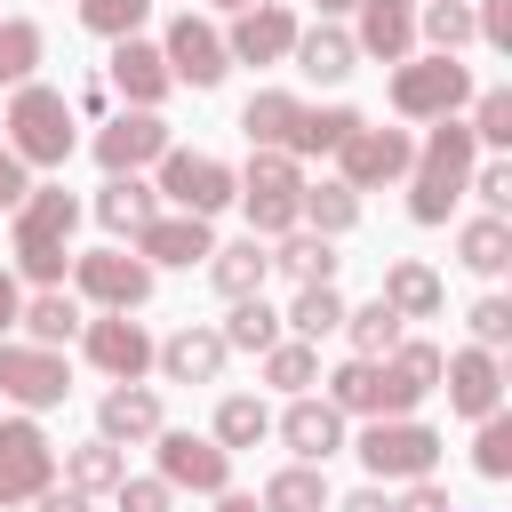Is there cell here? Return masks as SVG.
Segmentation results:
<instances>
[{
    "instance_id": "34",
    "label": "cell",
    "mask_w": 512,
    "mask_h": 512,
    "mask_svg": "<svg viewBox=\"0 0 512 512\" xmlns=\"http://www.w3.org/2000/svg\"><path fill=\"white\" fill-rule=\"evenodd\" d=\"M248 200H296V168H288L280 152H264V160L248 168Z\"/></svg>"
},
{
    "instance_id": "8",
    "label": "cell",
    "mask_w": 512,
    "mask_h": 512,
    "mask_svg": "<svg viewBox=\"0 0 512 512\" xmlns=\"http://www.w3.org/2000/svg\"><path fill=\"white\" fill-rule=\"evenodd\" d=\"M168 200H184L192 216H208V208L232 200V176L216 160H200V152H168Z\"/></svg>"
},
{
    "instance_id": "27",
    "label": "cell",
    "mask_w": 512,
    "mask_h": 512,
    "mask_svg": "<svg viewBox=\"0 0 512 512\" xmlns=\"http://www.w3.org/2000/svg\"><path fill=\"white\" fill-rule=\"evenodd\" d=\"M272 264H280V272H296L304 288H328V272H336V256H328V240H312V232H304V240H288V248H280Z\"/></svg>"
},
{
    "instance_id": "14",
    "label": "cell",
    "mask_w": 512,
    "mask_h": 512,
    "mask_svg": "<svg viewBox=\"0 0 512 512\" xmlns=\"http://www.w3.org/2000/svg\"><path fill=\"white\" fill-rule=\"evenodd\" d=\"M88 352H96L112 376H136V368L152 360V336H144L136 320H96V328H88Z\"/></svg>"
},
{
    "instance_id": "37",
    "label": "cell",
    "mask_w": 512,
    "mask_h": 512,
    "mask_svg": "<svg viewBox=\"0 0 512 512\" xmlns=\"http://www.w3.org/2000/svg\"><path fill=\"white\" fill-rule=\"evenodd\" d=\"M32 56H40V32L32 24H0V80H24Z\"/></svg>"
},
{
    "instance_id": "36",
    "label": "cell",
    "mask_w": 512,
    "mask_h": 512,
    "mask_svg": "<svg viewBox=\"0 0 512 512\" xmlns=\"http://www.w3.org/2000/svg\"><path fill=\"white\" fill-rule=\"evenodd\" d=\"M224 344H240V352H264V344H272V312H264L256 296H240V312H232Z\"/></svg>"
},
{
    "instance_id": "59",
    "label": "cell",
    "mask_w": 512,
    "mask_h": 512,
    "mask_svg": "<svg viewBox=\"0 0 512 512\" xmlns=\"http://www.w3.org/2000/svg\"><path fill=\"white\" fill-rule=\"evenodd\" d=\"M320 8H352V0H320Z\"/></svg>"
},
{
    "instance_id": "15",
    "label": "cell",
    "mask_w": 512,
    "mask_h": 512,
    "mask_svg": "<svg viewBox=\"0 0 512 512\" xmlns=\"http://www.w3.org/2000/svg\"><path fill=\"white\" fill-rule=\"evenodd\" d=\"M160 464H168V480H184V488H224V448H208V440H192V432H176V440L160 448Z\"/></svg>"
},
{
    "instance_id": "30",
    "label": "cell",
    "mask_w": 512,
    "mask_h": 512,
    "mask_svg": "<svg viewBox=\"0 0 512 512\" xmlns=\"http://www.w3.org/2000/svg\"><path fill=\"white\" fill-rule=\"evenodd\" d=\"M352 336H360V352L376 360V352L400 344V312H392V304H368V312H352Z\"/></svg>"
},
{
    "instance_id": "19",
    "label": "cell",
    "mask_w": 512,
    "mask_h": 512,
    "mask_svg": "<svg viewBox=\"0 0 512 512\" xmlns=\"http://www.w3.org/2000/svg\"><path fill=\"white\" fill-rule=\"evenodd\" d=\"M144 256H160V264H192V256H208V224H200V216L144 224Z\"/></svg>"
},
{
    "instance_id": "38",
    "label": "cell",
    "mask_w": 512,
    "mask_h": 512,
    "mask_svg": "<svg viewBox=\"0 0 512 512\" xmlns=\"http://www.w3.org/2000/svg\"><path fill=\"white\" fill-rule=\"evenodd\" d=\"M336 320H344V304H336V288H304V296H296V328H304V336H328Z\"/></svg>"
},
{
    "instance_id": "17",
    "label": "cell",
    "mask_w": 512,
    "mask_h": 512,
    "mask_svg": "<svg viewBox=\"0 0 512 512\" xmlns=\"http://www.w3.org/2000/svg\"><path fill=\"white\" fill-rule=\"evenodd\" d=\"M280 432H288V448H296V456H328L344 424H336V408H328V400H296Z\"/></svg>"
},
{
    "instance_id": "16",
    "label": "cell",
    "mask_w": 512,
    "mask_h": 512,
    "mask_svg": "<svg viewBox=\"0 0 512 512\" xmlns=\"http://www.w3.org/2000/svg\"><path fill=\"white\" fill-rule=\"evenodd\" d=\"M160 360H168V376H184V384H208V376L224 368V336H208V328H184V336H176Z\"/></svg>"
},
{
    "instance_id": "28",
    "label": "cell",
    "mask_w": 512,
    "mask_h": 512,
    "mask_svg": "<svg viewBox=\"0 0 512 512\" xmlns=\"http://www.w3.org/2000/svg\"><path fill=\"white\" fill-rule=\"evenodd\" d=\"M320 472H280L272 488H264V512H320Z\"/></svg>"
},
{
    "instance_id": "12",
    "label": "cell",
    "mask_w": 512,
    "mask_h": 512,
    "mask_svg": "<svg viewBox=\"0 0 512 512\" xmlns=\"http://www.w3.org/2000/svg\"><path fill=\"white\" fill-rule=\"evenodd\" d=\"M80 288H88V296H104V304H144L152 272H144L136 256H80Z\"/></svg>"
},
{
    "instance_id": "31",
    "label": "cell",
    "mask_w": 512,
    "mask_h": 512,
    "mask_svg": "<svg viewBox=\"0 0 512 512\" xmlns=\"http://www.w3.org/2000/svg\"><path fill=\"white\" fill-rule=\"evenodd\" d=\"M264 424H272V416H264L256 400H224V408H216V432H224L232 448H256V440H264Z\"/></svg>"
},
{
    "instance_id": "45",
    "label": "cell",
    "mask_w": 512,
    "mask_h": 512,
    "mask_svg": "<svg viewBox=\"0 0 512 512\" xmlns=\"http://www.w3.org/2000/svg\"><path fill=\"white\" fill-rule=\"evenodd\" d=\"M472 328H480V344H504V336H512V304H504V296L472 304Z\"/></svg>"
},
{
    "instance_id": "48",
    "label": "cell",
    "mask_w": 512,
    "mask_h": 512,
    "mask_svg": "<svg viewBox=\"0 0 512 512\" xmlns=\"http://www.w3.org/2000/svg\"><path fill=\"white\" fill-rule=\"evenodd\" d=\"M120 512H168V488L160 480H120Z\"/></svg>"
},
{
    "instance_id": "50",
    "label": "cell",
    "mask_w": 512,
    "mask_h": 512,
    "mask_svg": "<svg viewBox=\"0 0 512 512\" xmlns=\"http://www.w3.org/2000/svg\"><path fill=\"white\" fill-rule=\"evenodd\" d=\"M248 216H256V232H288L296 200H248Z\"/></svg>"
},
{
    "instance_id": "5",
    "label": "cell",
    "mask_w": 512,
    "mask_h": 512,
    "mask_svg": "<svg viewBox=\"0 0 512 512\" xmlns=\"http://www.w3.org/2000/svg\"><path fill=\"white\" fill-rule=\"evenodd\" d=\"M48 488V440L32 424H0V504Z\"/></svg>"
},
{
    "instance_id": "26",
    "label": "cell",
    "mask_w": 512,
    "mask_h": 512,
    "mask_svg": "<svg viewBox=\"0 0 512 512\" xmlns=\"http://www.w3.org/2000/svg\"><path fill=\"white\" fill-rule=\"evenodd\" d=\"M104 224H112V232H144V224H152V192H144L136 176H128V184H104Z\"/></svg>"
},
{
    "instance_id": "57",
    "label": "cell",
    "mask_w": 512,
    "mask_h": 512,
    "mask_svg": "<svg viewBox=\"0 0 512 512\" xmlns=\"http://www.w3.org/2000/svg\"><path fill=\"white\" fill-rule=\"evenodd\" d=\"M40 512H88V504H80V496H48Z\"/></svg>"
},
{
    "instance_id": "2",
    "label": "cell",
    "mask_w": 512,
    "mask_h": 512,
    "mask_svg": "<svg viewBox=\"0 0 512 512\" xmlns=\"http://www.w3.org/2000/svg\"><path fill=\"white\" fill-rule=\"evenodd\" d=\"M8 128H16V152L24 160H64L72 152V120H64V96L56 88H24L16 112H8Z\"/></svg>"
},
{
    "instance_id": "35",
    "label": "cell",
    "mask_w": 512,
    "mask_h": 512,
    "mask_svg": "<svg viewBox=\"0 0 512 512\" xmlns=\"http://www.w3.org/2000/svg\"><path fill=\"white\" fill-rule=\"evenodd\" d=\"M504 248H512V240H504V224H496V216H480V224H464V264H480V272H496V264H504Z\"/></svg>"
},
{
    "instance_id": "46",
    "label": "cell",
    "mask_w": 512,
    "mask_h": 512,
    "mask_svg": "<svg viewBox=\"0 0 512 512\" xmlns=\"http://www.w3.org/2000/svg\"><path fill=\"white\" fill-rule=\"evenodd\" d=\"M368 384H376V368H368V360L336 368V408H368Z\"/></svg>"
},
{
    "instance_id": "43",
    "label": "cell",
    "mask_w": 512,
    "mask_h": 512,
    "mask_svg": "<svg viewBox=\"0 0 512 512\" xmlns=\"http://www.w3.org/2000/svg\"><path fill=\"white\" fill-rule=\"evenodd\" d=\"M472 136H488V144H504V136H512V96H504V88H488V96H480V128H472Z\"/></svg>"
},
{
    "instance_id": "60",
    "label": "cell",
    "mask_w": 512,
    "mask_h": 512,
    "mask_svg": "<svg viewBox=\"0 0 512 512\" xmlns=\"http://www.w3.org/2000/svg\"><path fill=\"white\" fill-rule=\"evenodd\" d=\"M224 8H248V0H224Z\"/></svg>"
},
{
    "instance_id": "13",
    "label": "cell",
    "mask_w": 512,
    "mask_h": 512,
    "mask_svg": "<svg viewBox=\"0 0 512 512\" xmlns=\"http://www.w3.org/2000/svg\"><path fill=\"white\" fill-rule=\"evenodd\" d=\"M160 64H176L184 80H200V88H208V80L224 72V40H216L208 24H192V16H184V24L168 32V56H160Z\"/></svg>"
},
{
    "instance_id": "22",
    "label": "cell",
    "mask_w": 512,
    "mask_h": 512,
    "mask_svg": "<svg viewBox=\"0 0 512 512\" xmlns=\"http://www.w3.org/2000/svg\"><path fill=\"white\" fill-rule=\"evenodd\" d=\"M208 256H216V288H224V296L264 288V264H272V256H264L256 240H240V248H208Z\"/></svg>"
},
{
    "instance_id": "1",
    "label": "cell",
    "mask_w": 512,
    "mask_h": 512,
    "mask_svg": "<svg viewBox=\"0 0 512 512\" xmlns=\"http://www.w3.org/2000/svg\"><path fill=\"white\" fill-rule=\"evenodd\" d=\"M64 232H72V192H32V208H24V224H16V256H24V272L32 280H56L64 272Z\"/></svg>"
},
{
    "instance_id": "24",
    "label": "cell",
    "mask_w": 512,
    "mask_h": 512,
    "mask_svg": "<svg viewBox=\"0 0 512 512\" xmlns=\"http://www.w3.org/2000/svg\"><path fill=\"white\" fill-rule=\"evenodd\" d=\"M376 304H392V312H432V304H440V280H432L424 264H400V272L384 280V296H376Z\"/></svg>"
},
{
    "instance_id": "4",
    "label": "cell",
    "mask_w": 512,
    "mask_h": 512,
    "mask_svg": "<svg viewBox=\"0 0 512 512\" xmlns=\"http://www.w3.org/2000/svg\"><path fill=\"white\" fill-rule=\"evenodd\" d=\"M360 456H368V472H392V480H416V472H432V456H440V440H432L424 424H376V432L360 440Z\"/></svg>"
},
{
    "instance_id": "29",
    "label": "cell",
    "mask_w": 512,
    "mask_h": 512,
    "mask_svg": "<svg viewBox=\"0 0 512 512\" xmlns=\"http://www.w3.org/2000/svg\"><path fill=\"white\" fill-rule=\"evenodd\" d=\"M368 48L376 56H400L408 48V8L400 0H368Z\"/></svg>"
},
{
    "instance_id": "7",
    "label": "cell",
    "mask_w": 512,
    "mask_h": 512,
    "mask_svg": "<svg viewBox=\"0 0 512 512\" xmlns=\"http://www.w3.org/2000/svg\"><path fill=\"white\" fill-rule=\"evenodd\" d=\"M336 152H344V176L352 184H376V176H400L408 168V136H392V128H352Z\"/></svg>"
},
{
    "instance_id": "3",
    "label": "cell",
    "mask_w": 512,
    "mask_h": 512,
    "mask_svg": "<svg viewBox=\"0 0 512 512\" xmlns=\"http://www.w3.org/2000/svg\"><path fill=\"white\" fill-rule=\"evenodd\" d=\"M464 160H472V128H440L432 152H424V184H416V216H424V224L448 216V192H456Z\"/></svg>"
},
{
    "instance_id": "42",
    "label": "cell",
    "mask_w": 512,
    "mask_h": 512,
    "mask_svg": "<svg viewBox=\"0 0 512 512\" xmlns=\"http://www.w3.org/2000/svg\"><path fill=\"white\" fill-rule=\"evenodd\" d=\"M352 216H360V208H352V192H344V184H328V192H312V224H320V232H344Z\"/></svg>"
},
{
    "instance_id": "18",
    "label": "cell",
    "mask_w": 512,
    "mask_h": 512,
    "mask_svg": "<svg viewBox=\"0 0 512 512\" xmlns=\"http://www.w3.org/2000/svg\"><path fill=\"white\" fill-rule=\"evenodd\" d=\"M288 40H296V24H288L280 8H248V16H240V32H232V48H240L248 64H264V56H280Z\"/></svg>"
},
{
    "instance_id": "9",
    "label": "cell",
    "mask_w": 512,
    "mask_h": 512,
    "mask_svg": "<svg viewBox=\"0 0 512 512\" xmlns=\"http://www.w3.org/2000/svg\"><path fill=\"white\" fill-rule=\"evenodd\" d=\"M456 96H464V64H408L392 80V104L400 112H448Z\"/></svg>"
},
{
    "instance_id": "25",
    "label": "cell",
    "mask_w": 512,
    "mask_h": 512,
    "mask_svg": "<svg viewBox=\"0 0 512 512\" xmlns=\"http://www.w3.org/2000/svg\"><path fill=\"white\" fill-rule=\"evenodd\" d=\"M104 432H128V440L160 432V400H152V392H112V400H104Z\"/></svg>"
},
{
    "instance_id": "55",
    "label": "cell",
    "mask_w": 512,
    "mask_h": 512,
    "mask_svg": "<svg viewBox=\"0 0 512 512\" xmlns=\"http://www.w3.org/2000/svg\"><path fill=\"white\" fill-rule=\"evenodd\" d=\"M344 512H392V504H384L376 488H360V496H344Z\"/></svg>"
},
{
    "instance_id": "44",
    "label": "cell",
    "mask_w": 512,
    "mask_h": 512,
    "mask_svg": "<svg viewBox=\"0 0 512 512\" xmlns=\"http://www.w3.org/2000/svg\"><path fill=\"white\" fill-rule=\"evenodd\" d=\"M480 472H488V480L512 472V424H488V432H480Z\"/></svg>"
},
{
    "instance_id": "23",
    "label": "cell",
    "mask_w": 512,
    "mask_h": 512,
    "mask_svg": "<svg viewBox=\"0 0 512 512\" xmlns=\"http://www.w3.org/2000/svg\"><path fill=\"white\" fill-rule=\"evenodd\" d=\"M112 80H120L128 96H144V104H152V96L168 88V72H160V56H152V48H136V40H128L120 56H112Z\"/></svg>"
},
{
    "instance_id": "53",
    "label": "cell",
    "mask_w": 512,
    "mask_h": 512,
    "mask_svg": "<svg viewBox=\"0 0 512 512\" xmlns=\"http://www.w3.org/2000/svg\"><path fill=\"white\" fill-rule=\"evenodd\" d=\"M8 200H24V168L0 152V208H8Z\"/></svg>"
},
{
    "instance_id": "54",
    "label": "cell",
    "mask_w": 512,
    "mask_h": 512,
    "mask_svg": "<svg viewBox=\"0 0 512 512\" xmlns=\"http://www.w3.org/2000/svg\"><path fill=\"white\" fill-rule=\"evenodd\" d=\"M400 512H448V496H440V488H408V504H400Z\"/></svg>"
},
{
    "instance_id": "56",
    "label": "cell",
    "mask_w": 512,
    "mask_h": 512,
    "mask_svg": "<svg viewBox=\"0 0 512 512\" xmlns=\"http://www.w3.org/2000/svg\"><path fill=\"white\" fill-rule=\"evenodd\" d=\"M8 320H16V280L0 272V328H8Z\"/></svg>"
},
{
    "instance_id": "41",
    "label": "cell",
    "mask_w": 512,
    "mask_h": 512,
    "mask_svg": "<svg viewBox=\"0 0 512 512\" xmlns=\"http://www.w3.org/2000/svg\"><path fill=\"white\" fill-rule=\"evenodd\" d=\"M144 8H152V0H88L80 16H88L96 32H136V16H144Z\"/></svg>"
},
{
    "instance_id": "32",
    "label": "cell",
    "mask_w": 512,
    "mask_h": 512,
    "mask_svg": "<svg viewBox=\"0 0 512 512\" xmlns=\"http://www.w3.org/2000/svg\"><path fill=\"white\" fill-rule=\"evenodd\" d=\"M304 72H320V80L352 72V40H344V32H312V40H304Z\"/></svg>"
},
{
    "instance_id": "52",
    "label": "cell",
    "mask_w": 512,
    "mask_h": 512,
    "mask_svg": "<svg viewBox=\"0 0 512 512\" xmlns=\"http://www.w3.org/2000/svg\"><path fill=\"white\" fill-rule=\"evenodd\" d=\"M480 24H488V40H512V0H488V16H480Z\"/></svg>"
},
{
    "instance_id": "33",
    "label": "cell",
    "mask_w": 512,
    "mask_h": 512,
    "mask_svg": "<svg viewBox=\"0 0 512 512\" xmlns=\"http://www.w3.org/2000/svg\"><path fill=\"white\" fill-rule=\"evenodd\" d=\"M360 120L352 112H304V128H296V152H328V144H344Z\"/></svg>"
},
{
    "instance_id": "39",
    "label": "cell",
    "mask_w": 512,
    "mask_h": 512,
    "mask_svg": "<svg viewBox=\"0 0 512 512\" xmlns=\"http://www.w3.org/2000/svg\"><path fill=\"white\" fill-rule=\"evenodd\" d=\"M24 328H32V336H40V344H56V336H72V328H80V312H72V304H64V296H40V304H32V312H24Z\"/></svg>"
},
{
    "instance_id": "21",
    "label": "cell",
    "mask_w": 512,
    "mask_h": 512,
    "mask_svg": "<svg viewBox=\"0 0 512 512\" xmlns=\"http://www.w3.org/2000/svg\"><path fill=\"white\" fill-rule=\"evenodd\" d=\"M296 128H304V104L296 96H256L248 104V136L256 144H296Z\"/></svg>"
},
{
    "instance_id": "11",
    "label": "cell",
    "mask_w": 512,
    "mask_h": 512,
    "mask_svg": "<svg viewBox=\"0 0 512 512\" xmlns=\"http://www.w3.org/2000/svg\"><path fill=\"white\" fill-rule=\"evenodd\" d=\"M152 152H168V128H160L152 112L112 120V128L96 136V160H104V168H136V160H152Z\"/></svg>"
},
{
    "instance_id": "58",
    "label": "cell",
    "mask_w": 512,
    "mask_h": 512,
    "mask_svg": "<svg viewBox=\"0 0 512 512\" xmlns=\"http://www.w3.org/2000/svg\"><path fill=\"white\" fill-rule=\"evenodd\" d=\"M224 512H256V504H248V496H224Z\"/></svg>"
},
{
    "instance_id": "51",
    "label": "cell",
    "mask_w": 512,
    "mask_h": 512,
    "mask_svg": "<svg viewBox=\"0 0 512 512\" xmlns=\"http://www.w3.org/2000/svg\"><path fill=\"white\" fill-rule=\"evenodd\" d=\"M480 200L504 208V200H512V168H480Z\"/></svg>"
},
{
    "instance_id": "40",
    "label": "cell",
    "mask_w": 512,
    "mask_h": 512,
    "mask_svg": "<svg viewBox=\"0 0 512 512\" xmlns=\"http://www.w3.org/2000/svg\"><path fill=\"white\" fill-rule=\"evenodd\" d=\"M72 488H120V456L112 448H80L72 456Z\"/></svg>"
},
{
    "instance_id": "47",
    "label": "cell",
    "mask_w": 512,
    "mask_h": 512,
    "mask_svg": "<svg viewBox=\"0 0 512 512\" xmlns=\"http://www.w3.org/2000/svg\"><path fill=\"white\" fill-rule=\"evenodd\" d=\"M272 384H312V352L304 344H280L272 352Z\"/></svg>"
},
{
    "instance_id": "20",
    "label": "cell",
    "mask_w": 512,
    "mask_h": 512,
    "mask_svg": "<svg viewBox=\"0 0 512 512\" xmlns=\"http://www.w3.org/2000/svg\"><path fill=\"white\" fill-rule=\"evenodd\" d=\"M448 392H456L464 416H488V408H496V360H488V352H464V360L448 368Z\"/></svg>"
},
{
    "instance_id": "49",
    "label": "cell",
    "mask_w": 512,
    "mask_h": 512,
    "mask_svg": "<svg viewBox=\"0 0 512 512\" xmlns=\"http://www.w3.org/2000/svg\"><path fill=\"white\" fill-rule=\"evenodd\" d=\"M464 32H472V16H464L456 0H440V8H432V40H440V48H456Z\"/></svg>"
},
{
    "instance_id": "10",
    "label": "cell",
    "mask_w": 512,
    "mask_h": 512,
    "mask_svg": "<svg viewBox=\"0 0 512 512\" xmlns=\"http://www.w3.org/2000/svg\"><path fill=\"white\" fill-rule=\"evenodd\" d=\"M0 392L48 408V400H64V360L56 352H0Z\"/></svg>"
},
{
    "instance_id": "6",
    "label": "cell",
    "mask_w": 512,
    "mask_h": 512,
    "mask_svg": "<svg viewBox=\"0 0 512 512\" xmlns=\"http://www.w3.org/2000/svg\"><path fill=\"white\" fill-rule=\"evenodd\" d=\"M432 376H440V352H432V344H408V352L368 384V408H416V400L432 392Z\"/></svg>"
}]
</instances>
